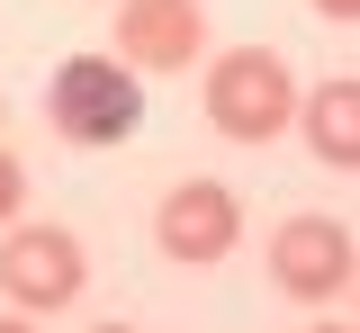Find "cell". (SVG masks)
Instances as JSON below:
<instances>
[{"mask_svg": "<svg viewBox=\"0 0 360 333\" xmlns=\"http://www.w3.org/2000/svg\"><path fill=\"white\" fill-rule=\"evenodd\" d=\"M207 126L225 144H279L297 126V72L270 46H225L207 63Z\"/></svg>", "mask_w": 360, "mask_h": 333, "instance_id": "1", "label": "cell"}, {"mask_svg": "<svg viewBox=\"0 0 360 333\" xmlns=\"http://www.w3.org/2000/svg\"><path fill=\"white\" fill-rule=\"evenodd\" d=\"M153 243H162V261H180V270H207V261H225L243 243V198L225 190V181H180L153 207Z\"/></svg>", "mask_w": 360, "mask_h": 333, "instance_id": "5", "label": "cell"}, {"mask_svg": "<svg viewBox=\"0 0 360 333\" xmlns=\"http://www.w3.org/2000/svg\"><path fill=\"white\" fill-rule=\"evenodd\" d=\"M352 297H360V280H352Z\"/></svg>", "mask_w": 360, "mask_h": 333, "instance_id": "13", "label": "cell"}, {"mask_svg": "<svg viewBox=\"0 0 360 333\" xmlns=\"http://www.w3.org/2000/svg\"><path fill=\"white\" fill-rule=\"evenodd\" d=\"M18 207H27V171H18V153L0 144V226H18Z\"/></svg>", "mask_w": 360, "mask_h": 333, "instance_id": "8", "label": "cell"}, {"mask_svg": "<svg viewBox=\"0 0 360 333\" xmlns=\"http://www.w3.org/2000/svg\"><path fill=\"white\" fill-rule=\"evenodd\" d=\"M315 333H352V325H315Z\"/></svg>", "mask_w": 360, "mask_h": 333, "instance_id": "12", "label": "cell"}, {"mask_svg": "<svg viewBox=\"0 0 360 333\" xmlns=\"http://www.w3.org/2000/svg\"><path fill=\"white\" fill-rule=\"evenodd\" d=\"M90 288V252L72 226H9L0 235V297L18 306V315H54V306H72Z\"/></svg>", "mask_w": 360, "mask_h": 333, "instance_id": "3", "label": "cell"}, {"mask_svg": "<svg viewBox=\"0 0 360 333\" xmlns=\"http://www.w3.org/2000/svg\"><path fill=\"white\" fill-rule=\"evenodd\" d=\"M360 280V252H352V226L342 216H288L270 235V288L297 297V306H324Z\"/></svg>", "mask_w": 360, "mask_h": 333, "instance_id": "4", "label": "cell"}, {"mask_svg": "<svg viewBox=\"0 0 360 333\" xmlns=\"http://www.w3.org/2000/svg\"><path fill=\"white\" fill-rule=\"evenodd\" d=\"M315 18H333V27H352V18H360V0H315Z\"/></svg>", "mask_w": 360, "mask_h": 333, "instance_id": "9", "label": "cell"}, {"mask_svg": "<svg viewBox=\"0 0 360 333\" xmlns=\"http://www.w3.org/2000/svg\"><path fill=\"white\" fill-rule=\"evenodd\" d=\"M297 136H307L315 162L360 171V81H315V91L297 99Z\"/></svg>", "mask_w": 360, "mask_h": 333, "instance_id": "7", "label": "cell"}, {"mask_svg": "<svg viewBox=\"0 0 360 333\" xmlns=\"http://www.w3.org/2000/svg\"><path fill=\"white\" fill-rule=\"evenodd\" d=\"M90 333H135V325H90Z\"/></svg>", "mask_w": 360, "mask_h": 333, "instance_id": "11", "label": "cell"}, {"mask_svg": "<svg viewBox=\"0 0 360 333\" xmlns=\"http://www.w3.org/2000/svg\"><path fill=\"white\" fill-rule=\"evenodd\" d=\"M0 333H37V325H27V315H18V306H9V315H0Z\"/></svg>", "mask_w": 360, "mask_h": 333, "instance_id": "10", "label": "cell"}, {"mask_svg": "<svg viewBox=\"0 0 360 333\" xmlns=\"http://www.w3.org/2000/svg\"><path fill=\"white\" fill-rule=\"evenodd\" d=\"M45 117L63 144H127L144 117V72L117 54H63L45 81Z\"/></svg>", "mask_w": 360, "mask_h": 333, "instance_id": "2", "label": "cell"}, {"mask_svg": "<svg viewBox=\"0 0 360 333\" xmlns=\"http://www.w3.org/2000/svg\"><path fill=\"white\" fill-rule=\"evenodd\" d=\"M0 108H9V99H0Z\"/></svg>", "mask_w": 360, "mask_h": 333, "instance_id": "14", "label": "cell"}, {"mask_svg": "<svg viewBox=\"0 0 360 333\" xmlns=\"http://www.w3.org/2000/svg\"><path fill=\"white\" fill-rule=\"evenodd\" d=\"M198 54H207V9L198 0H117V63L189 72Z\"/></svg>", "mask_w": 360, "mask_h": 333, "instance_id": "6", "label": "cell"}]
</instances>
